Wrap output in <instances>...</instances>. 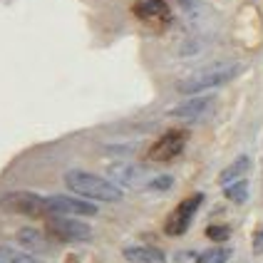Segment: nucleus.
Masks as SVG:
<instances>
[{"instance_id":"1","label":"nucleus","mask_w":263,"mask_h":263,"mask_svg":"<svg viewBox=\"0 0 263 263\" xmlns=\"http://www.w3.org/2000/svg\"><path fill=\"white\" fill-rule=\"evenodd\" d=\"M65 184L82 199L89 201H100V204H117L124 199V191L119 184H115L112 179L97 176L85 169H70L65 174Z\"/></svg>"},{"instance_id":"2","label":"nucleus","mask_w":263,"mask_h":263,"mask_svg":"<svg viewBox=\"0 0 263 263\" xmlns=\"http://www.w3.org/2000/svg\"><path fill=\"white\" fill-rule=\"evenodd\" d=\"M241 65L238 62H219V65H211V67H204L199 72L189 74L186 80H181L176 89L181 95H199V92H206V89L221 87V85H229L231 80H236L241 74Z\"/></svg>"},{"instance_id":"3","label":"nucleus","mask_w":263,"mask_h":263,"mask_svg":"<svg viewBox=\"0 0 263 263\" xmlns=\"http://www.w3.org/2000/svg\"><path fill=\"white\" fill-rule=\"evenodd\" d=\"M0 206L13 214L25 216H50L47 214V196H40L35 191H8L0 196Z\"/></svg>"},{"instance_id":"4","label":"nucleus","mask_w":263,"mask_h":263,"mask_svg":"<svg viewBox=\"0 0 263 263\" xmlns=\"http://www.w3.org/2000/svg\"><path fill=\"white\" fill-rule=\"evenodd\" d=\"M47 231L52 238H58L62 243H82V241L92 238V229L85 221L74 219V216H50Z\"/></svg>"},{"instance_id":"5","label":"nucleus","mask_w":263,"mask_h":263,"mask_svg":"<svg viewBox=\"0 0 263 263\" xmlns=\"http://www.w3.org/2000/svg\"><path fill=\"white\" fill-rule=\"evenodd\" d=\"M201 201H204V194H194V196H189V199H184V201L172 211V216L166 219L164 231H166L169 236L186 234L189 226H191V221H194V216H196V211H199V206H201Z\"/></svg>"},{"instance_id":"6","label":"nucleus","mask_w":263,"mask_h":263,"mask_svg":"<svg viewBox=\"0 0 263 263\" xmlns=\"http://www.w3.org/2000/svg\"><path fill=\"white\" fill-rule=\"evenodd\" d=\"M47 214L50 216H95L97 214V204H89L85 199H77V196H47ZM47 216V219H50Z\"/></svg>"},{"instance_id":"7","label":"nucleus","mask_w":263,"mask_h":263,"mask_svg":"<svg viewBox=\"0 0 263 263\" xmlns=\"http://www.w3.org/2000/svg\"><path fill=\"white\" fill-rule=\"evenodd\" d=\"M186 139H189V134H186L184 129H169L166 134H161L159 139L152 144V149H149V159L152 161H172V159H176V157L184 152Z\"/></svg>"},{"instance_id":"8","label":"nucleus","mask_w":263,"mask_h":263,"mask_svg":"<svg viewBox=\"0 0 263 263\" xmlns=\"http://www.w3.org/2000/svg\"><path fill=\"white\" fill-rule=\"evenodd\" d=\"M211 104H214V97H194V100L176 104L169 115L176 119H184V122H196L211 109Z\"/></svg>"},{"instance_id":"9","label":"nucleus","mask_w":263,"mask_h":263,"mask_svg":"<svg viewBox=\"0 0 263 263\" xmlns=\"http://www.w3.org/2000/svg\"><path fill=\"white\" fill-rule=\"evenodd\" d=\"M17 243L30 253H47L50 251V241L37 229H20L17 231Z\"/></svg>"},{"instance_id":"10","label":"nucleus","mask_w":263,"mask_h":263,"mask_svg":"<svg viewBox=\"0 0 263 263\" xmlns=\"http://www.w3.org/2000/svg\"><path fill=\"white\" fill-rule=\"evenodd\" d=\"M134 13L142 20H164L169 15V5L166 0H139L134 5Z\"/></svg>"},{"instance_id":"11","label":"nucleus","mask_w":263,"mask_h":263,"mask_svg":"<svg viewBox=\"0 0 263 263\" xmlns=\"http://www.w3.org/2000/svg\"><path fill=\"white\" fill-rule=\"evenodd\" d=\"M124 258L129 263H164V253L154 246H129L124 249Z\"/></svg>"},{"instance_id":"12","label":"nucleus","mask_w":263,"mask_h":263,"mask_svg":"<svg viewBox=\"0 0 263 263\" xmlns=\"http://www.w3.org/2000/svg\"><path fill=\"white\" fill-rule=\"evenodd\" d=\"M109 176L115 184H127V186H137L139 176H142V169L132 166V164H117L109 169Z\"/></svg>"},{"instance_id":"13","label":"nucleus","mask_w":263,"mask_h":263,"mask_svg":"<svg viewBox=\"0 0 263 263\" xmlns=\"http://www.w3.org/2000/svg\"><path fill=\"white\" fill-rule=\"evenodd\" d=\"M251 169V159L249 157H238V159L231 164V166H226L223 172L219 174V181L226 186V184H234L238 179H243V174Z\"/></svg>"},{"instance_id":"14","label":"nucleus","mask_w":263,"mask_h":263,"mask_svg":"<svg viewBox=\"0 0 263 263\" xmlns=\"http://www.w3.org/2000/svg\"><path fill=\"white\" fill-rule=\"evenodd\" d=\"M0 263H40V258L15 246H0Z\"/></svg>"},{"instance_id":"15","label":"nucleus","mask_w":263,"mask_h":263,"mask_svg":"<svg viewBox=\"0 0 263 263\" xmlns=\"http://www.w3.org/2000/svg\"><path fill=\"white\" fill-rule=\"evenodd\" d=\"M223 194H226V199L234 201V204H246V199H249V181H246V179H238L234 184H226V186H223Z\"/></svg>"},{"instance_id":"16","label":"nucleus","mask_w":263,"mask_h":263,"mask_svg":"<svg viewBox=\"0 0 263 263\" xmlns=\"http://www.w3.org/2000/svg\"><path fill=\"white\" fill-rule=\"evenodd\" d=\"M231 258V249H223V246H216V249H209L204 253L196 256V263H226Z\"/></svg>"},{"instance_id":"17","label":"nucleus","mask_w":263,"mask_h":263,"mask_svg":"<svg viewBox=\"0 0 263 263\" xmlns=\"http://www.w3.org/2000/svg\"><path fill=\"white\" fill-rule=\"evenodd\" d=\"M172 184H174V179H172V176H157V179H152V181L146 184V189H152V191H169V189H172Z\"/></svg>"},{"instance_id":"18","label":"nucleus","mask_w":263,"mask_h":263,"mask_svg":"<svg viewBox=\"0 0 263 263\" xmlns=\"http://www.w3.org/2000/svg\"><path fill=\"white\" fill-rule=\"evenodd\" d=\"M206 236H209L211 241H226V238L231 236V229H229V226H209V229H206Z\"/></svg>"},{"instance_id":"19","label":"nucleus","mask_w":263,"mask_h":263,"mask_svg":"<svg viewBox=\"0 0 263 263\" xmlns=\"http://www.w3.org/2000/svg\"><path fill=\"white\" fill-rule=\"evenodd\" d=\"M253 253H258V256L263 253V229L256 231V236H253Z\"/></svg>"}]
</instances>
